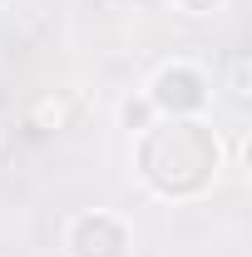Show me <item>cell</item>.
<instances>
[{
	"mask_svg": "<svg viewBox=\"0 0 252 257\" xmlns=\"http://www.w3.org/2000/svg\"><path fill=\"white\" fill-rule=\"evenodd\" d=\"M247 69H252L247 55H237V60L227 64V74H232V79H227V94H232V104H247V94H252L247 89Z\"/></svg>",
	"mask_w": 252,
	"mask_h": 257,
	"instance_id": "cell-6",
	"label": "cell"
},
{
	"mask_svg": "<svg viewBox=\"0 0 252 257\" xmlns=\"http://www.w3.org/2000/svg\"><path fill=\"white\" fill-rule=\"evenodd\" d=\"M134 178L163 203H193L222 178V139L208 119H154L129 139Z\"/></svg>",
	"mask_w": 252,
	"mask_h": 257,
	"instance_id": "cell-1",
	"label": "cell"
},
{
	"mask_svg": "<svg viewBox=\"0 0 252 257\" xmlns=\"http://www.w3.org/2000/svg\"><path fill=\"white\" fill-rule=\"evenodd\" d=\"M60 242L64 257H134V223L109 208H89L64 223Z\"/></svg>",
	"mask_w": 252,
	"mask_h": 257,
	"instance_id": "cell-3",
	"label": "cell"
},
{
	"mask_svg": "<svg viewBox=\"0 0 252 257\" xmlns=\"http://www.w3.org/2000/svg\"><path fill=\"white\" fill-rule=\"evenodd\" d=\"M114 119H119V128L134 139V134H144V128L154 124L158 114H154V104H149L144 94H124V99H119V109H114Z\"/></svg>",
	"mask_w": 252,
	"mask_h": 257,
	"instance_id": "cell-4",
	"label": "cell"
},
{
	"mask_svg": "<svg viewBox=\"0 0 252 257\" xmlns=\"http://www.w3.org/2000/svg\"><path fill=\"white\" fill-rule=\"evenodd\" d=\"M144 99L154 104L158 119H203L208 104H213V79L193 60H168L154 69Z\"/></svg>",
	"mask_w": 252,
	"mask_h": 257,
	"instance_id": "cell-2",
	"label": "cell"
},
{
	"mask_svg": "<svg viewBox=\"0 0 252 257\" xmlns=\"http://www.w3.org/2000/svg\"><path fill=\"white\" fill-rule=\"evenodd\" d=\"M227 0H173V10H183V15H218Z\"/></svg>",
	"mask_w": 252,
	"mask_h": 257,
	"instance_id": "cell-7",
	"label": "cell"
},
{
	"mask_svg": "<svg viewBox=\"0 0 252 257\" xmlns=\"http://www.w3.org/2000/svg\"><path fill=\"white\" fill-rule=\"evenodd\" d=\"M30 119H35V128H64V124H69V99H55V94L40 99Z\"/></svg>",
	"mask_w": 252,
	"mask_h": 257,
	"instance_id": "cell-5",
	"label": "cell"
}]
</instances>
